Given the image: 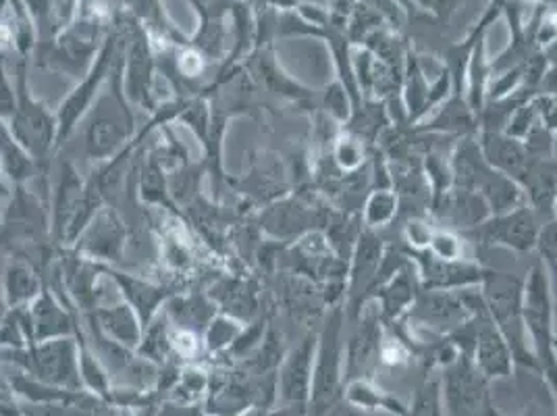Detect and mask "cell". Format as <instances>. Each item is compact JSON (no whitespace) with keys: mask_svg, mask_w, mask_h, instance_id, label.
Segmentation results:
<instances>
[{"mask_svg":"<svg viewBox=\"0 0 557 416\" xmlns=\"http://www.w3.org/2000/svg\"><path fill=\"white\" fill-rule=\"evenodd\" d=\"M123 54L125 42L121 45L113 70L98 98L94 100L92 109L79 123L84 136V152L90 161H111L136 138V115L123 88Z\"/></svg>","mask_w":557,"mask_h":416,"instance_id":"6da1fadb","label":"cell"},{"mask_svg":"<svg viewBox=\"0 0 557 416\" xmlns=\"http://www.w3.org/2000/svg\"><path fill=\"white\" fill-rule=\"evenodd\" d=\"M348 315L344 304L331 306L317 331V352L312 370V393L308 416H331L344 400L346 388V331Z\"/></svg>","mask_w":557,"mask_h":416,"instance_id":"7a4b0ae2","label":"cell"},{"mask_svg":"<svg viewBox=\"0 0 557 416\" xmlns=\"http://www.w3.org/2000/svg\"><path fill=\"white\" fill-rule=\"evenodd\" d=\"M113 29V17L77 15L65 29L34 50L36 63L42 70L67 75L75 84L92 70L98 50Z\"/></svg>","mask_w":557,"mask_h":416,"instance_id":"3957f363","label":"cell"},{"mask_svg":"<svg viewBox=\"0 0 557 416\" xmlns=\"http://www.w3.org/2000/svg\"><path fill=\"white\" fill-rule=\"evenodd\" d=\"M481 296L487 306L488 317L511 350L516 367L533 370L539 375V363L529 342L522 301H524V278L488 269L487 278L481 283Z\"/></svg>","mask_w":557,"mask_h":416,"instance_id":"277c9868","label":"cell"},{"mask_svg":"<svg viewBox=\"0 0 557 416\" xmlns=\"http://www.w3.org/2000/svg\"><path fill=\"white\" fill-rule=\"evenodd\" d=\"M449 162L454 171V185L481 194L491 208V215L527 205L522 187L485 159L476 134L458 138L449 155Z\"/></svg>","mask_w":557,"mask_h":416,"instance_id":"5b68a950","label":"cell"},{"mask_svg":"<svg viewBox=\"0 0 557 416\" xmlns=\"http://www.w3.org/2000/svg\"><path fill=\"white\" fill-rule=\"evenodd\" d=\"M524 325L534 358L539 363V375L547 381L557 400V358L554 350L556 340V315L552 301V283L545 265L539 260L529 269L524 278V301H522Z\"/></svg>","mask_w":557,"mask_h":416,"instance_id":"8992f818","label":"cell"},{"mask_svg":"<svg viewBox=\"0 0 557 416\" xmlns=\"http://www.w3.org/2000/svg\"><path fill=\"white\" fill-rule=\"evenodd\" d=\"M113 22L123 34L125 54H123V88L132 105L144 111L154 113L161 102L157 94V54L154 42L144 25L134 17L113 11Z\"/></svg>","mask_w":557,"mask_h":416,"instance_id":"52a82bcc","label":"cell"},{"mask_svg":"<svg viewBox=\"0 0 557 416\" xmlns=\"http://www.w3.org/2000/svg\"><path fill=\"white\" fill-rule=\"evenodd\" d=\"M27 61L29 59H17V107L13 117L9 119V127L17 142L24 146L25 152L42 167L52 157V152H57L59 123L57 113L48 111L47 105L40 102L32 93L27 82Z\"/></svg>","mask_w":557,"mask_h":416,"instance_id":"ba28073f","label":"cell"},{"mask_svg":"<svg viewBox=\"0 0 557 416\" xmlns=\"http://www.w3.org/2000/svg\"><path fill=\"white\" fill-rule=\"evenodd\" d=\"M0 363L13 369L24 370L34 379H40L50 386L84 390L77 360V342L73 335L36 342L20 350H0Z\"/></svg>","mask_w":557,"mask_h":416,"instance_id":"9c48e42d","label":"cell"},{"mask_svg":"<svg viewBox=\"0 0 557 416\" xmlns=\"http://www.w3.org/2000/svg\"><path fill=\"white\" fill-rule=\"evenodd\" d=\"M121 45H123V34L113 22L111 34L107 36L104 45L96 54L92 70L88 71V75L84 79H79L75 84V88L67 94V98L61 102V107L57 111V123H59L57 150H61V146L73 136V132L79 127L84 117L88 115V111L92 109L94 100L98 98L109 73L113 70Z\"/></svg>","mask_w":557,"mask_h":416,"instance_id":"30bf717a","label":"cell"},{"mask_svg":"<svg viewBox=\"0 0 557 416\" xmlns=\"http://www.w3.org/2000/svg\"><path fill=\"white\" fill-rule=\"evenodd\" d=\"M385 255H387V248H385V242L379 237V233L372 230L358 233L349 255L348 271H346L344 308L348 315V323L354 321L362 313V308L371 302Z\"/></svg>","mask_w":557,"mask_h":416,"instance_id":"8fae6325","label":"cell"},{"mask_svg":"<svg viewBox=\"0 0 557 416\" xmlns=\"http://www.w3.org/2000/svg\"><path fill=\"white\" fill-rule=\"evenodd\" d=\"M472 317L470 304L462 292H435L420 290L417 301L412 302L404 323L414 333H424L431 338L451 335L456 329L468 323Z\"/></svg>","mask_w":557,"mask_h":416,"instance_id":"7c38bea8","label":"cell"},{"mask_svg":"<svg viewBox=\"0 0 557 416\" xmlns=\"http://www.w3.org/2000/svg\"><path fill=\"white\" fill-rule=\"evenodd\" d=\"M442 393L445 416H483L487 411L491 395L488 381L472 363V356L462 352V356L442 370Z\"/></svg>","mask_w":557,"mask_h":416,"instance_id":"4fadbf2b","label":"cell"},{"mask_svg":"<svg viewBox=\"0 0 557 416\" xmlns=\"http://www.w3.org/2000/svg\"><path fill=\"white\" fill-rule=\"evenodd\" d=\"M127 242L129 232L123 217L115 208L102 205L70 250L92 262L116 267L125 255Z\"/></svg>","mask_w":557,"mask_h":416,"instance_id":"5bb4252c","label":"cell"},{"mask_svg":"<svg viewBox=\"0 0 557 416\" xmlns=\"http://www.w3.org/2000/svg\"><path fill=\"white\" fill-rule=\"evenodd\" d=\"M408 260L417 269L418 281L422 290L435 292H462L481 287L487 278L488 269L474 258L465 260H443L429 250H406Z\"/></svg>","mask_w":557,"mask_h":416,"instance_id":"9a60e30c","label":"cell"},{"mask_svg":"<svg viewBox=\"0 0 557 416\" xmlns=\"http://www.w3.org/2000/svg\"><path fill=\"white\" fill-rule=\"evenodd\" d=\"M314 352H317L314 331H308L298 346L285 352L283 363L277 370V395L281 408L294 411L296 415L308 416Z\"/></svg>","mask_w":557,"mask_h":416,"instance_id":"2e32d148","label":"cell"},{"mask_svg":"<svg viewBox=\"0 0 557 416\" xmlns=\"http://www.w3.org/2000/svg\"><path fill=\"white\" fill-rule=\"evenodd\" d=\"M541 228L539 215L529 205H522L502 215H491L485 223L468 233H474L488 248H506L516 255H529L536 250Z\"/></svg>","mask_w":557,"mask_h":416,"instance_id":"e0dca14e","label":"cell"},{"mask_svg":"<svg viewBox=\"0 0 557 416\" xmlns=\"http://www.w3.org/2000/svg\"><path fill=\"white\" fill-rule=\"evenodd\" d=\"M349 323L354 329L346 338V383L349 379H374V372L381 369V346L385 338V323L374 302H369Z\"/></svg>","mask_w":557,"mask_h":416,"instance_id":"ac0fdd59","label":"cell"},{"mask_svg":"<svg viewBox=\"0 0 557 416\" xmlns=\"http://www.w3.org/2000/svg\"><path fill=\"white\" fill-rule=\"evenodd\" d=\"M88 180L82 178L71 159L63 157L57 162L52 196H50V242L57 246H67L71 228L79 215V208L86 198Z\"/></svg>","mask_w":557,"mask_h":416,"instance_id":"d6986e66","label":"cell"},{"mask_svg":"<svg viewBox=\"0 0 557 416\" xmlns=\"http://www.w3.org/2000/svg\"><path fill=\"white\" fill-rule=\"evenodd\" d=\"M9 207L2 208L0 217V240L36 242L50 237V212L38 194L27 189L25 184L13 185Z\"/></svg>","mask_w":557,"mask_h":416,"instance_id":"ffe728a7","label":"cell"},{"mask_svg":"<svg viewBox=\"0 0 557 416\" xmlns=\"http://www.w3.org/2000/svg\"><path fill=\"white\" fill-rule=\"evenodd\" d=\"M429 210L437 221H442L443 230L458 233L472 232L491 217V208L481 194L456 185L433 198Z\"/></svg>","mask_w":557,"mask_h":416,"instance_id":"44dd1931","label":"cell"},{"mask_svg":"<svg viewBox=\"0 0 557 416\" xmlns=\"http://www.w3.org/2000/svg\"><path fill=\"white\" fill-rule=\"evenodd\" d=\"M98 267H100L102 273H107L109 278L115 281L121 298L138 313L144 327L152 323V319L163 310L164 302L175 294L166 285L132 276V273H125L113 265H100L98 262Z\"/></svg>","mask_w":557,"mask_h":416,"instance_id":"7402d4cb","label":"cell"},{"mask_svg":"<svg viewBox=\"0 0 557 416\" xmlns=\"http://www.w3.org/2000/svg\"><path fill=\"white\" fill-rule=\"evenodd\" d=\"M420 290L422 287L418 281L417 269L410 260H406L372 292L371 302H374L383 323H397L399 319H404L408 315Z\"/></svg>","mask_w":557,"mask_h":416,"instance_id":"603a6c76","label":"cell"},{"mask_svg":"<svg viewBox=\"0 0 557 416\" xmlns=\"http://www.w3.org/2000/svg\"><path fill=\"white\" fill-rule=\"evenodd\" d=\"M314 221L312 208L294 198H281L260 215V228L281 242L300 240L306 233L314 232Z\"/></svg>","mask_w":557,"mask_h":416,"instance_id":"cb8c5ba5","label":"cell"},{"mask_svg":"<svg viewBox=\"0 0 557 416\" xmlns=\"http://www.w3.org/2000/svg\"><path fill=\"white\" fill-rule=\"evenodd\" d=\"M47 281L36 269V265L25 256H13L2 271V301L9 310L27 308L40 296Z\"/></svg>","mask_w":557,"mask_h":416,"instance_id":"d4e9b609","label":"cell"},{"mask_svg":"<svg viewBox=\"0 0 557 416\" xmlns=\"http://www.w3.org/2000/svg\"><path fill=\"white\" fill-rule=\"evenodd\" d=\"M476 138H479L485 159L497 171H502L504 175H508L518 184L533 161V157L524 148L522 139L511 138L506 132H487V130L476 132Z\"/></svg>","mask_w":557,"mask_h":416,"instance_id":"484cf974","label":"cell"},{"mask_svg":"<svg viewBox=\"0 0 557 416\" xmlns=\"http://www.w3.org/2000/svg\"><path fill=\"white\" fill-rule=\"evenodd\" d=\"M163 313L173 327L205 335L212 317L219 313L209 294H173L164 302Z\"/></svg>","mask_w":557,"mask_h":416,"instance_id":"4316f807","label":"cell"},{"mask_svg":"<svg viewBox=\"0 0 557 416\" xmlns=\"http://www.w3.org/2000/svg\"><path fill=\"white\" fill-rule=\"evenodd\" d=\"M210 298L216 304L219 313L230 315L242 323H250L258 310V292L252 283L244 279L223 278L210 285Z\"/></svg>","mask_w":557,"mask_h":416,"instance_id":"83f0119b","label":"cell"},{"mask_svg":"<svg viewBox=\"0 0 557 416\" xmlns=\"http://www.w3.org/2000/svg\"><path fill=\"white\" fill-rule=\"evenodd\" d=\"M94 319L98 327L111 338L116 344L138 350L141 335H144V325L138 317V313L125 301H116L107 306H98L92 310Z\"/></svg>","mask_w":557,"mask_h":416,"instance_id":"f1b7e54d","label":"cell"},{"mask_svg":"<svg viewBox=\"0 0 557 416\" xmlns=\"http://www.w3.org/2000/svg\"><path fill=\"white\" fill-rule=\"evenodd\" d=\"M518 185L524 192L527 205L536 215H552V207L557 196V161L556 159H534L520 178Z\"/></svg>","mask_w":557,"mask_h":416,"instance_id":"f546056e","label":"cell"},{"mask_svg":"<svg viewBox=\"0 0 557 416\" xmlns=\"http://www.w3.org/2000/svg\"><path fill=\"white\" fill-rule=\"evenodd\" d=\"M344 400L351 408L371 415L406 416L408 404L392 393L381 390L374 379H349L344 388Z\"/></svg>","mask_w":557,"mask_h":416,"instance_id":"4dcf8cb0","label":"cell"},{"mask_svg":"<svg viewBox=\"0 0 557 416\" xmlns=\"http://www.w3.org/2000/svg\"><path fill=\"white\" fill-rule=\"evenodd\" d=\"M7 388L15 393L20 400H25L29 406H52V404H70L79 397L84 390H67L59 386H50L40 379H34L24 370L13 369L7 377H2Z\"/></svg>","mask_w":557,"mask_h":416,"instance_id":"1f68e13d","label":"cell"},{"mask_svg":"<svg viewBox=\"0 0 557 416\" xmlns=\"http://www.w3.org/2000/svg\"><path fill=\"white\" fill-rule=\"evenodd\" d=\"M0 164L11 185L27 184L36 178L40 164L34 161L24 146L13 136L7 121L0 119Z\"/></svg>","mask_w":557,"mask_h":416,"instance_id":"d6a6232c","label":"cell"},{"mask_svg":"<svg viewBox=\"0 0 557 416\" xmlns=\"http://www.w3.org/2000/svg\"><path fill=\"white\" fill-rule=\"evenodd\" d=\"M138 194L141 203L150 207L164 208L171 215L182 217L169 192V175L152 157H146L139 167Z\"/></svg>","mask_w":557,"mask_h":416,"instance_id":"836d02e7","label":"cell"},{"mask_svg":"<svg viewBox=\"0 0 557 416\" xmlns=\"http://www.w3.org/2000/svg\"><path fill=\"white\" fill-rule=\"evenodd\" d=\"M136 352H138V356L150 360L157 367L175 358L173 347H171V321L166 319L163 310L152 319V323L144 327V335H141V342Z\"/></svg>","mask_w":557,"mask_h":416,"instance_id":"e575fe53","label":"cell"},{"mask_svg":"<svg viewBox=\"0 0 557 416\" xmlns=\"http://www.w3.org/2000/svg\"><path fill=\"white\" fill-rule=\"evenodd\" d=\"M399 208H401L399 196L394 187L372 189L362 207V221H364L367 230H372V232L385 230L397 219Z\"/></svg>","mask_w":557,"mask_h":416,"instance_id":"d590c367","label":"cell"},{"mask_svg":"<svg viewBox=\"0 0 557 416\" xmlns=\"http://www.w3.org/2000/svg\"><path fill=\"white\" fill-rule=\"evenodd\" d=\"M367 142L348 130L339 132L331 146V159L344 175L358 173L367 162Z\"/></svg>","mask_w":557,"mask_h":416,"instance_id":"8d00e7d4","label":"cell"},{"mask_svg":"<svg viewBox=\"0 0 557 416\" xmlns=\"http://www.w3.org/2000/svg\"><path fill=\"white\" fill-rule=\"evenodd\" d=\"M246 323L233 319L230 315H223V313H216L212 317L205 335H202V342H205V350L212 354V356H221L225 354L230 347L233 346V342L239 338V333L244 331Z\"/></svg>","mask_w":557,"mask_h":416,"instance_id":"74e56055","label":"cell"},{"mask_svg":"<svg viewBox=\"0 0 557 416\" xmlns=\"http://www.w3.org/2000/svg\"><path fill=\"white\" fill-rule=\"evenodd\" d=\"M406 416H445L443 406L442 377L426 372L418 386Z\"/></svg>","mask_w":557,"mask_h":416,"instance_id":"f35d334b","label":"cell"},{"mask_svg":"<svg viewBox=\"0 0 557 416\" xmlns=\"http://www.w3.org/2000/svg\"><path fill=\"white\" fill-rule=\"evenodd\" d=\"M422 173L431 192V200L445 194L447 189L454 187V171L451 162L445 159L440 152H429L422 159Z\"/></svg>","mask_w":557,"mask_h":416,"instance_id":"ab89813d","label":"cell"},{"mask_svg":"<svg viewBox=\"0 0 557 416\" xmlns=\"http://www.w3.org/2000/svg\"><path fill=\"white\" fill-rule=\"evenodd\" d=\"M429 253L443 260H465V258H472L468 255V242L465 235L451 230H435L431 244L426 248Z\"/></svg>","mask_w":557,"mask_h":416,"instance_id":"60d3db41","label":"cell"},{"mask_svg":"<svg viewBox=\"0 0 557 416\" xmlns=\"http://www.w3.org/2000/svg\"><path fill=\"white\" fill-rule=\"evenodd\" d=\"M323 105H325L329 119H333L335 123L348 125L349 119L354 115V100L339 79H335L333 84L326 86Z\"/></svg>","mask_w":557,"mask_h":416,"instance_id":"b9f144b4","label":"cell"},{"mask_svg":"<svg viewBox=\"0 0 557 416\" xmlns=\"http://www.w3.org/2000/svg\"><path fill=\"white\" fill-rule=\"evenodd\" d=\"M539 111L534 105V94L531 98H527L513 113H511L510 121L506 125V134L516 139L527 138V134L533 130L534 125L539 123Z\"/></svg>","mask_w":557,"mask_h":416,"instance_id":"7bdbcfd3","label":"cell"},{"mask_svg":"<svg viewBox=\"0 0 557 416\" xmlns=\"http://www.w3.org/2000/svg\"><path fill=\"white\" fill-rule=\"evenodd\" d=\"M522 144L534 159H556V134L541 121L527 134Z\"/></svg>","mask_w":557,"mask_h":416,"instance_id":"ee69618b","label":"cell"},{"mask_svg":"<svg viewBox=\"0 0 557 416\" xmlns=\"http://www.w3.org/2000/svg\"><path fill=\"white\" fill-rule=\"evenodd\" d=\"M435 230L437 228L431 225V221H426L422 217H410L401 230V235H404L408 250H426Z\"/></svg>","mask_w":557,"mask_h":416,"instance_id":"f6af8a7d","label":"cell"},{"mask_svg":"<svg viewBox=\"0 0 557 416\" xmlns=\"http://www.w3.org/2000/svg\"><path fill=\"white\" fill-rule=\"evenodd\" d=\"M0 416H25V408L17 402V395L7 388H0Z\"/></svg>","mask_w":557,"mask_h":416,"instance_id":"bcb514c9","label":"cell"},{"mask_svg":"<svg viewBox=\"0 0 557 416\" xmlns=\"http://www.w3.org/2000/svg\"><path fill=\"white\" fill-rule=\"evenodd\" d=\"M549 273V283H552V301H554V315L557 321V265H545Z\"/></svg>","mask_w":557,"mask_h":416,"instance_id":"7dc6e473","label":"cell"},{"mask_svg":"<svg viewBox=\"0 0 557 416\" xmlns=\"http://www.w3.org/2000/svg\"><path fill=\"white\" fill-rule=\"evenodd\" d=\"M7 313H9V308H7V304L2 301V294H0V323H2V319L7 317Z\"/></svg>","mask_w":557,"mask_h":416,"instance_id":"c3c4849f","label":"cell"},{"mask_svg":"<svg viewBox=\"0 0 557 416\" xmlns=\"http://www.w3.org/2000/svg\"><path fill=\"white\" fill-rule=\"evenodd\" d=\"M116 416H139L138 413H136V411H125V408H123V411H116Z\"/></svg>","mask_w":557,"mask_h":416,"instance_id":"681fc988","label":"cell"},{"mask_svg":"<svg viewBox=\"0 0 557 416\" xmlns=\"http://www.w3.org/2000/svg\"><path fill=\"white\" fill-rule=\"evenodd\" d=\"M552 219H557V196L554 200V207H552Z\"/></svg>","mask_w":557,"mask_h":416,"instance_id":"f907efd6","label":"cell"},{"mask_svg":"<svg viewBox=\"0 0 557 416\" xmlns=\"http://www.w3.org/2000/svg\"><path fill=\"white\" fill-rule=\"evenodd\" d=\"M554 350H556V358H557V333H556V340H554Z\"/></svg>","mask_w":557,"mask_h":416,"instance_id":"816d5d0a","label":"cell"},{"mask_svg":"<svg viewBox=\"0 0 557 416\" xmlns=\"http://www.w3.org/2000/svg\"><path fill=\"white\" fill-rule=\"evenodd\" d=\"M2 386H4V379H2V377H0V388H2Z\"/></svg>","mask_w":557,"mask_h":416,"instance_id":"f5cc1de1","label":"cell"},{"mask_svg":"<svg viewBox=\"0 0 557 416\" xmlns=\"http://www.w3.org/2000/svg\"><path fill=\"white\" fill-rule=\"evenodd\" d=\"M25 416H32V415H27V413H25Z\"/></svg>","mask_w":557,"mask_h":416,"instance_id":"db71d44e","label":"cell"}]
</instances>
